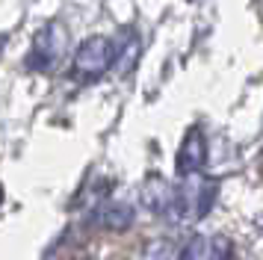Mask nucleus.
<instances>
[{"mask_svg": "<svg viewBox=\"0 0 263 260\" xmlns=\"http://www.w3.org/2000/svg\"><path fill=\"white\" fill-rule=\"evenodd\" d=\"M192 189H195V198H192L195 219H204V216L210 213V207H213L216 195H219V183H216V180H210V177H204V180H195V183H192Z\"/></svg>", "mask_w": 263, "mask_h": 260, "instance_id": "obj_6", "label": "nucleus"}, {"mask_svg": "<svg viewBox=\"0 0 263 260\" xmlns=\"http://www.w3.org/2000/svg\"><path fill=\"white\" fill-rule=\"evenodd\" d=\"M139 195H142V204L154 216H166V213H172V207H178V192L172 189V183H168L166 177H160V175L148 177L142 183Z\"/></svg>", "mask_w": 263, "mask_h": 260, "instance_id": "obj_4", "label": "nucleus"}, {"mask_svg": "<svg viewBox=\"0 0 263 260\" xmlns=\"http://www.w3.org/2000/svg\"><path fill=\"white\" fill-rule=\"evenodd\" d=\"M3 198H6V192H3V183H0V207H3Z\"/></svg>", "mask_w": 263, "mask_h": 260, "instance_id": "obj_9", "label": "nucleus"}, {"mask_svg": "<svg viewBox=\"0 0 263 260\" xmlns=\"http://www.w3.org/2000/svg\"><path fill=\"white\" fill-rule=\"evenodd\" d=\"M136 219V213H133L130 204H124V201H112V204H104L95 216V225L101 228H107V231H127Z\"/></svg>", "mask_w": 263, "mask_h": 260, "instance_id": "obj_5", "label": "nucleus"}, {"mask_svg": "<svg viewBox=\"0 0 263 260\" xmlns=\"http://www.w3.org/2000/svg\"><path fill=\"white\" fill-rule=\"evenodd\" d=\"M231 254H234V243L228 236H216L210 246V260H231Z\"/></svg>", "mask_w": 263, "mask_h": 260, "instance_id": "obj_7", "label": "nucleus"}, {"mask_svg": "<svg viewBox=\"0 0 263 260\" xmlns=\"http://www.w3.org/2000/svg\"><path fill=\"white\" fill-rule=\"evenodd\" d=\"M207 163V139L198 127H190L186 136L178 148V160H175V172L180 177H192L195 172H201Z\"/></svg>", "mask_w": 263, "mask_h": 260, "instance_id": "obj_3", "label": "nucleus"}, {"mask_svg": "<svg viewBox=\"0 0 263 260\" xmlns=\"http://www.w3.org/2000/svg\"><path fill=\"white\" fill-rule=\"evenodd\" d=\"M198 246H201V239H192L190 246H183V251L178 254V260H195V254H198Z\"/></svg>", "mask_w": 263, "mask_h": 260, "instance_id": "obj_8", "label": "nucleus"}, {"mask_svg": "<svg viewBox=\"0 0 263 260\" xmlns=\"http://www.w3.org/2000/svg\"><path fill=\"white\" fill-rule=\"evenodd\" d=\"M65 42H68V33L60 21H50L48 27H42L33 39V47L27 53V68L30 71H50L57 62H60L62 50H65Z\"/></svg>", "mask_w": 263, "mask_h": 260, "instance_id": "obj_1", "label": "nucleus"}, {"mask_svg": "<svg viewBox=\"0 0 263 260\" xmlns=\"http://www.w3.org/2000/svg\"><path fill=\"white\" fill-rule=\"evenodd\" d=\"M116 53L119 50H116V45L109 42L107 35H92V39L80 42V47H77V53H74V71L80 77H101L104 71L112 68Z\"/></svg>", "mask_w": 263, "mask_h": 260, "instance_id": "obj_2", "label": "nucleus"}]
</instances>
